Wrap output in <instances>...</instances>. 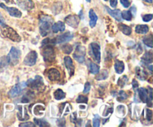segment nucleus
<instances>
[{
	"label": "nucleus",
	"instance_id": "f257e3e1",
	"mask_svg": "<svg viewBox=\"0 0 153 127\" xmlns=\"http://www.w3.org/2000/svg\"><path fill=\"white\" fill-rule=\"evenodd\" d=\"M0 34L3 37L8 38L14 42H19L21 40L20 36L17 34V32L13 30L11 27L5 25V24H3L0 27Z\"/></svg>",
	"mask_w": 153,
	"mask_h": 127
},
{
	"label": "nucleus",
	"instance_id": "f03ea898",
	"mask_svg": "<svg viewBox=\"0 0 153 127\" xmlns=\"http://www.w3.org/2000/svg\"><path fill=\"white\" fill-rule=\"evenodd\" d=\"M53 19L49 16H42L40 18V33L41 36L45 37L50 32Z\"/></svg>",
	"mask_w": 153,
	"mask_h": 127
},
{
	"label": "nucleus",
	"instance_id": "7ed1b4c3",
	"mask_svg": "<svg viewBox=\"0 0 153 127\" xmlns=\"http://www.w3.org/2000/svg\"><path fill=\"white\" fill-rule=\"evenodd\" d=\"M34 90H37L38 91H43L45 89V85L43 83V78L40 76H36L34 79H30L25 84Z\"/></svg>",
	"mask_w": 153,
	"mask_h": 127
},
{
	"label": "nucleus",
	"instance_id": "20e7f679",
	"mask_svg": "<svg viewBox=\"0 0 153 127\" xmlns=\"http://www.w3.org/2000/svg\"><path fill=\"white\" fill-rule=\"evenodd\" d=\"M52 45H45L43 46L42 55H43L44 61L46 62H52L55 59V49L52 47Z\"/></svg>",
	"mask_w": 153,
	"mask_h": 127
},
{
	"label": "nucleus",
	"instance_id": "39448f33",
	"mask_svg": "<svg viewBox=\"0 0 153 127\" xmlns=\"http://www.w3.org/2000/svg\"><path fill=\"white\" fill-rule=\"evenodd\" d=\"M20 55L21 52L19 49L15 47H12L7 56L9 64H11L12 65H16L19 63Z\"/></svg>",
	"mask_w": 153,
	"mask_h": 127
},
{
	"label": "nucleus",
	"instance_id": "423d86ee",
	"mask_svg": "<svg viewBox=\"0 0 153 127\" xmlns=\"http://www.w3.org/2000/svg\"><path fill=\"white\" fill-rule=\"evenodd\" d=\"M85 54H86V49H85V46H82V45H78L76 48V51L73 54V57L78 62L84 63Z\"/></svg>",
	"mask_w": 153,
	"mask_h": 127
},
{
	"label": "nucleus",
	"instance_id": "0eeeda50",
	"mask_svg": "<svg viewBox=\"0 0 153 127\" xmlns=\"http://www.w3.org/2000/svg\"><path fill=\"white\" fill-rule=\"evenodd\" d=\"M37 59V54L35 51H31L25 56L24 64L27 66H33L36 64Z\"/></svg>",
	"mask_w": 153,
	"mask_h": 127
},
{
	"label": "nucleus",
	"instance_id": "6e6552de",
	"mask_svg": "<svg viewBox=\"0 0 153 127\" xmlns=\"http://www.w3.org/2000/svg\"><path fill=\"white\" fill-rule=\"evenodd\" d=\"M25 85H25V83L16 84V85H14V86L10 89V91L8 92L9 97H11V98H14V97H18V96L20 94L22 88H23Z\"/></svg>",
	"mask_w": 153,
	"mask_h": 127
},
{
	"label": "nucleus",
	"instance_id": "1a4fd4ad",
	"mask_svg": "<svg viewBox=\"0 0 153 127\" xmlns=\"http://www.w3.org/2000/svg\"><path fill=\"white\" fill-rule=\"evenodd\" d=\"M0 7H1V8L4 9L6 11L8 12V13L10 15V16H14V17H17V18L21 17V16H22V13H21L20 10H18V9L16 8V7H7V6H6L5 4H3V3H1V4H0Z\"/></svg>",
	"mask_w": 153,
	"mask_h": 127
},
{
	"label": "nucleus",
	"instance_id": "9d476101",
	"mask_svg": "<svg viewBox=\"0 0 153 127\" xmlns=\"http://www.w3.org/2000/svg\"><path fill=\"white\" fill-rule=\"evenodd\" d=\"M80 18L77 15H69L65 18V22L73 28H77L79 25Z\"/></svg>",
	"mask_w": 153,
	"mask_h": 127
},
{
	"label": "nucleus",
	"instance_id": "9b49d317",
	"mask_svg": "<svg viewBox=\"0 0 153 127\" xmlns=\"http://www.w3.org/2000/svg\"><path fill=\"white\" fill-rule=\"evenodd\" d=\"M16 4L20 8L25 10H30L34 7V2L31 0H17Z\"/></svg>",
	"mask_w": 153,
	"mask_h": 127
},
{
	"label": "nucleus",
	"instance_id": "f8f14e48",
	"mask_svg": "<svg viewBox=\"0 0 153 127\" xmlns=\"http://www.w3.org/2000/svg\"><path fill=\"white\" fill-rule=\"evenodd\" d=\"M91 51L93 52L94 58L97 61V63L100 62V59H101V53H100V46L97 43H92L91 44Z\"/></svg>",
	"mask_w": 153,
	"mask_h": 127
},
{
	"label": "nucleus",
	"instance_id": "ddd939ff",
	"mask_svg": "<svg viewBox=\"0 0 153 127\" xmlns=\"http://www.w3.org/2000/svg\"><path fill=\"white\" fill-rule=\"evenodd\" d=\"M47 76L50 81H52V82H56V81H58L60 79L61 74H60V72L58 70H56L55 68H51L48 70Z\"/></svg>",
	"mask_w": 153,
	"mask_h": 127
},
{
	"label": "nucleus",
	"instance_id": "4468645a",
	"mask_svg": "<svg viewBox=\"0 0 153 127\" xmlns=\"http://www.w3.org/2000/svg\"><path fill=\"white\" fill-rule=\"evenodd\" d=\"M73 37V34L70 32H66L61 35L58 36L55 40V43H63L65 42L72 40Z\"/></svg>",
	"mask_w": 153,
	"mask_h": 127
},
{
	"label": "nucleus",
	"instance_id": "2eb2a0df",
	"mask_svg": "<svg viewBox=\"0 0 153 127\" xmlns=\"http://www.w3.org/2000/svg\"><path fill=\"white\" fill-rule=\"evenodd\" d=\"M64 64H65L66 67L68 70L69 73H70V76H73L75 72V67L74 64H73V60L70 57L67 56L64 58Z\"/></svg>",
	"mask_w": 153,
	"mask_h": 127
},
{
	"label": "nucleus",
	"instance_id": "dca6fc26",
	"mask_svg": "<svg viewBox=\"0 0 153 127\" xmlns=\"http://www.w3.org/2000/svg\"><path fill=\"white\" fill-rule=\"evenodd\" d=\"M106 10L108 11V13L111 15V16H113L116 20L121 22L122 21V16H121V11L120 10H111V9L109 8L108 7L106 6L105 7Z\"/></svg>",
	"mask_w": 153,
	"mask_h": 127
},
{
	"label": "nucleus",
	"instance_id": "f3484780",
	"mask_svg": "<svg viewBox=\"0 0 153 127\" xmlns=\"http://www.w3.org/2000/svg\"><path fill=\"white\" fill-rule=\"evenodd\" d=\"M51 29L52 30L54 33H58L59 31H64L65 30V25L63 22H56V23L54 24L52 26Z\"/></svg>",
	"mask_w": 153,
	"mask_h": 127
},
{
	"label": "nucleus",
	"instance_id": "a211bd4d",
	"mask_svg": "<svg viewBox=\"0 0 153 127\" xmlns=\"http://www.w3.org/2000/svg\"><path fill=\"white\" fill-rule=\"evenodd\" d=\"M139 97L143 102L146 103L148 102V90L141 88L138 90Z\"/></svg>",
	"mask_w": 153,
	"mask_h": 127
},
{
	"label": "nucleus",
	"instance_id": "6ab92c4d",
	"mask_svg": "<svg viewBox=\"0 0 153 127\" xmlns=\"http://www.w3.org/2000/svg\"><path fill=\"white\" fill-rule=\"evenodd\" d=\"M89 16H90V25L91 28H94L96 25L98 19V16H97L96 13L93 9H91L89 11Z\"/></svg>",
	"mask_w": 153,
	"mask_h": 127
},
{
	"label": "nucleus",
	"instance_id": "aec40b11",
	"mask_svg": "<svg viewBox=\"0 0 153 127\" xmlns=\"http://www.w3.org/2000/svg\"><path fill=\"white\" fill-rule=\"evenodd\" d=\"M114 68H115V70H116V72L118 73V74H121V73L124 71V69H125L124 63L123 62V61H119V60H117V61H115Z\"/></svg>",
	"mask_w": 153,
	"mask_h": 127
},
{
	"label": "nucleus",
	"instance_id": "412c9836",
	"mask_svg": "<svg viewBox=\"0 0 153 127\" xmlns=\"http://www.w3.org/2000/svg\"><path fill=\"white\" fill-rule=\"evenodd\" d=\"M135 73L137 77L139 79H140V80H145V79H146V77H147V73H146L144 70H142L141 68H140L139 67H136Z\"/></svg>",
	"mask_w": 153,
	"mask_h": 127
},
{
	"label": "nucleus",
	"instance_id": "4be33fe9",
	"mask_svg": "<svg viewBox=\"0 0 153 127\" xmlns=\"http://www.w3.org/2000/svg\"><path fill=\"white\" fill-rule=\"evenodd\" d=\"M149 31V26L146 25H137L135 27V32L137 34H146Z\"/></svg>",
	"mask_w": 153,
	"mask_h": 127
},
{
	"label": "nucleus",
	"instance_id": "5701e85b",
	"mask_svg": "<svg viewBox=\"0 0 153 127\" xmlns=\"http://www.w3.org/2000/svg\"><path fill=\"white\" fill-rule=\"evenodd\" d=\"M118 26H119L120 30L123 34H125L126 35H130V34H131V28H130L129 26H128V25L121 23Z\"/></svg>",
	"mask_w": 153,
	"mask_h": 127
},
{
	"label": "nucleus",
	"instance_id": "b1692460",
	"mask_svg": "<svg viewBox=\"0 0 153 127\" xmlns=\"http://www.w3.org/2000/svg\"><path fill=\"white\" fill-rule=\"evenodd\" d=\"M142 61L146 64H152V53L151 52H147L142 57Z\"/></svg>",
	"mask_w": 153,
	"mask_h": 127
},
{
	"label": "nucleus",
	"instance_id": "393cba45",
	"mask_svg": "<svg viewBox=\"0 0 153 127\" xmlns=\"http://www.w3.org/2000/svg\"><path fill=\"white\" fill-rule=\"evenodd\" d=\"M8 64V60H7V57L3 56L0 58V73L4 71Z\"/></svg>",
	"mask_w": 153,
	"mask_h": 127
},
{
	"label": "nucleus",
	"instance_id": "a878e982",
	"mask_svg": "<svg viewBox=\"0 0 153 127\" xmlns=\"http://www.w3.org/2000/svg\"><path fill=\"white\" fill-rule=\"evenodd\" d=\"M54 96H55V98L57 100H61L66 97V94L62 90L58 89L57 91H55V93H54Z\"/></svg>",
	"mask_w": 153,
	"mask_h": 127
},
{
	"label": "nucleus",
	"instance_id": "bb28decb",
	"mask_svg": "<svg viewBox=\"0 0 153 127\" xmlns=\"http://www.w3.org/2000/svg\"><path fill=\"white\" fill-rule=\"evenodd\" d=\"M152 40H153V37H152V34H149V35L146 36V37H143V41L145 44L147 46L149 47L152 48Z\"/></svg>",
	"mask_w": 153,
	"mask_h": 127
},
{
	"label": "nucleus",
	"instance_id": "cd10ccee",
	"mask_svg": "<svg viewBox=\"0 0 153 127\" xmlns=\"http://www.w3.org/2000/svg\"><path fill=\"white\" fill-rule=\"evenodd\" d=\"M33 97H34V93L31 92V91H28V92H27L23 96L21 102H28L30 100H31V99H33Z\"/></svg>",
	"mask_w": 153,
	"mask_h": 127
},
{
	"label": "nucleus",
	"instance_id": "c85d7f7f",
	"mask_svg": "<svg viewBox=\"0 0 153 127\" xmlns=\"http://www.w3.org/2000/svg\"><path fill=\"white\" fill-rule=\"evenodd\" d=\"M121 16H122L124 19H126V20L131 21L133 17V15L130 10H124V11H123L122 13H121Z\"/></svg>",
	"mask_w": 153,
	"mask_h": 127
},
{
	"label": "nucleus",
	"instance_id": "c756f323",
	"mask_svg": "<svg viewBox=\"0 0 153 127\" xmlns=\"http://www.w3.org/2000/svg\"><path fill=\"white\" fill-rule=\"evenodd\" d=\"M34 123L36 124L38 126H41V127H44V126H49V124L46 122L45 120L43 119H34Z\"/></svg>",
	"mask_w": 153,
	"mask_h": 127
},
{
	"label": "nucleus",
	"instance_id": "7c9ffc66",
	"mask_svg": "<svg viewBox=\"0 0 153 127\" xmlns=\"http://www.w3.org/2000/svg\"><path fill=\"white\" fill-rule=\"evenodd\" d=\"M99 71H100V67L97 64L91 63V64H90V72L92 74H97Z\"/></svg>",
	"mask_w": 153,
	"mask_h": 127
},
{
	"label": "nucleus",
	"instance_id": "2f4dec72",
	"mask_svg": "<svg viewBox=\"0 0 153 127\" xmlns=\"http://www.w3.org/2000/svg\"><path fill=\"white\" fill-rule=\"evenodd\" d=\"M128 77H127L126 76H123V77L120 78L119 79H118L117 81V85H119L120 88H123V87L125 86L126 84L127 83V82H128Z\"/></svg>",
	"mask_w": 153,
	"mask_h": 127
},
{
	"label": "nucleus",
	"instance_id": "473e14b6",
	"mask_svg": "<svg viewBox=\"0 0 153 127\" xmlns=\"http://www.w3.org/2000/svg\"><path fill=\"white\" fill-rule=\"evenodd\" d=\"M108 76V73L107 70H104L101 72V73H100V74L96 77V79H97V80H104V79H107Z\"/></svg>",
	"mask_w": 153,
	"mask_h": 127
},
{
	"label": "nucleus",
	"instance_id": "72a5a7b5",
	"mask_svg": "<svg viewBox=\"0 0 153 127\" xmlns=\"http://www.w3.org/2000/svg\"><path fill=\"white\" fill-rule=\"evenodd\" d=\"M128 98V95L126 94L125 91H120L118 94V97H117V100L118 101H123V100H125Z\"/></svg>",
	"mask_w": 153,
	"mask_h": 127
},
{
	"label": "nucleus",
	"instance_id": "f704fd0d",
	"mask_svg": "<svg viewBox=\"0 0 153 127\" xmlns=\"http://www.w3.org/2000/svg\"><path fill=\"white\" fill-rule=\"evenodd\" d=\"M93 126L94 127H99L100 126V117L98 114L94 115V120H93Z\"/></svg>",
	"mask_w": 153,
	"mask_h": 127
},
{
	"label": "nucleus",
	"instance_id": "c9c22d12",
	"mask_svg": "<svg viewBox=\"0 0 153 127\" xmlns=\"http://www.w3.org/2000/svg\"><path fill=\"white\" fill-rule=\"evenodd\" d=\"M62 50L64 51V53L66 54H70L71 53V52L73 51V46H71V45H64V46H62Z\"/></svg>",
	"mask_w": 153,
	"mask_h": 127
},
{
	"label": "nucleus",
	"instance_id": "e433bc0d",
	"mask_svg": "<svg viewBox=\"0 0 153 127\" xmlns=\"http://www.w3.org/2000/svg\"><path fill=\"white\" fill-rule=\"evenodd\" d=\"M88 98L87 97H85V96H83V95H80L79 97L77 98V100H76V102L79 103H88Z\"/></svg>",
	"mask_w": 153,
	"mask_h": 127
},
{
	"label": "nucleus",
	"instance_id": "4c0bfd02",
	"mask_svg": "<svg viewBox=\"0 0 153 127\" xmlns=\"http://www.w3.org/2000/svg\"><path fill=\"white\" fill-rule=\"evenodd\" d=\"M152 117V111L149 109H146V119L148 121H150Z\"/></svg>",
	"mask_w": 153,
	"mask_h": 127
},
{
	"label": "nucleus",
	"instance_id": "58836bf2",
	"mask_svg": "<svg viewBox=\"0 0 153 127\" xmlns=\"http://www.w3.org/2000/svg\"><path fill=\"white\" fill-rule=\"evenodd\" d=\"M152 19V14H146L143 16V20L144 22H149Z\"/></svg>",
	"mask_w": 153,
	"mask_h": 127
},
{
	"label": "nucleus",
	"instance_id": "ea45409f",
	"mask_svg": "<svg viewBox=\"0 0 153 127\" xmlns=\"http://www.w3.org/2000/svg\"><path fill=\"white\" fill-rule=\"evenodd\" d=\"M121 4H123L124 7H128L130 6V1L129 0H120Z\"/></svg>",
	"mask_w": 153,
	"mask_h": 127
},
{
	"label": "nucleus",
	"instance_id": "a19ab883",
	"mask_svg": "<svg viewBox=\"0 0 153 127\" xmlns=\"http://www.w3.org/2000/svg\"><path fill=\"white\" fill-rule=\"evenodd\" d=\"M90 90H91V84H90L89 82H87V83L85 84V85L84 93H85V94H87V93L89 92Z\"/></svg>",
	"mask_w": 153,
	"mask_h": 127
},
{
	"label": "nucleus",
	"instance_id": "79ce46f5",
	"mask_svg": "<svg viewBox=\"0 0 153 127\" xmlns=\"http://www.w3.org/2000/svg\"><path fill=\"white\" fill-rule=\"evenodd\" d=\"M19 126H30V127H34L35 126L34 123L31 122H27V123H21L19 125Z\"/></svg>",
	"mask_w": 153,
	"mask_h": 127
},
{
	"label": "nucleus",
	"instance_id": "37998d69",
	"mask_svg": "<svg viewBox=\"0 0 153 127\" xmlns=\"http://www.w3.org/2000/svg\"><path fill=\"white\" fill-rule=\"evenodd\" d=\"M110 4L112 7H115L117 5V0H110Z\"/></svg>",
	"mask_w": 153,
	"mask_h": 127
},
{
	"label": "nucleus",
	"instance_id": "c03bdc74",
	"mask_svg": "<svg viewBox=\"0 0 153 127\" xmlns=\"http://www.w3.org/2000/svg\"><path fill=\"white\" fill-rule=\"evenodd\" d=\"M132 85H133V88H134V90H137V88H138V86H139V85H138V83H137V81L134 80H134H133Z\"/></svg>",
	"mask_w": 153,
	"mask_h": 127
},
{
	"label": "nucleus",
	"instance_id": "a18cd8bd",
	"mask_svg": "<svg viewBox=\"0 0 153 127\" xmlns=\"http://www.w3.org/2000/svg\"><path fill=\"white\" fill-rule=\"evenodd\" d=\"M130 11H131V13H132L133 16H135L136 15V7H131V9H130Z\"/></svg>",
	"mask_w": 153,
	"mask_h": 127
},
{
	"label": "nucleus",
	"instance_id": "49530a36",
	"mask_svg": "<svg viewBox=\"0 0 153 127\" xmlns=\"http://www.w3.org/2000/svg\"><path fill=\"white\" fill-rule=\"evenodd\" d=\"M3 24H4V19L3 18L1 13H0V25H3Z\"/></svg>",
	"mask_w": 153,
	"mask_h": 127
},
{
	"label": "nucleus",
	"instance_id": "de8ad7c7",
	"mask_svg": "<svg viewBox=\"0 0 153 127\" xmlns=\"http://www.w3.org/2000/svg\"><path fill=\"white\" fill-rule=\"evenodd\" d=\"M143 1H146V2H148V3H152V0H143Z\"/></svg>",
	"mask_w": 153,
	"mask_h": 127
},
{
	"label": "nucleus",
	"instance_id": "09e8293b",
	"mask_svg": "<svg viewBox=\"0 0 153 127\" xmlns=\"http://www.w3.org/2000/svg\"><path fill=\"white\" fill-rule=\"evenodd\" d=\"M4 1H5L6 2H10V1H11V0H4Z\"/></svg>",
	"mask_w": 153,
	"mask_h": 127
},
{
	"label": "nucleus",
	"instance_id": "8fccbe9b",
	"mask_svg": "<svg viewBox=\"0 0 153 127\" xmlns=\"http://www.w3.org/2000/svg\"><path fill=\"white\" fill-rule=\"evenodd\" d=\"M87 1H88V2H90V1H91V0H87Z\"/></svg>",
	"mask_w": 153,
	"mask_h": 127
},
{
	"label": "nucleus",
	"instance_id": "3c124183",
	"mask_svg": "<svg viewBox=\"0 0 153 127\" xmlns=\"http://www.w3.org/2000/svg\"><path fill=\"white\" fill-rule=\"evenodd\" d=\"M105 1H108V0H105Z\"/></svg>",
	"mask_w": 153,
	"mask_h": 127
}]
</instances>
